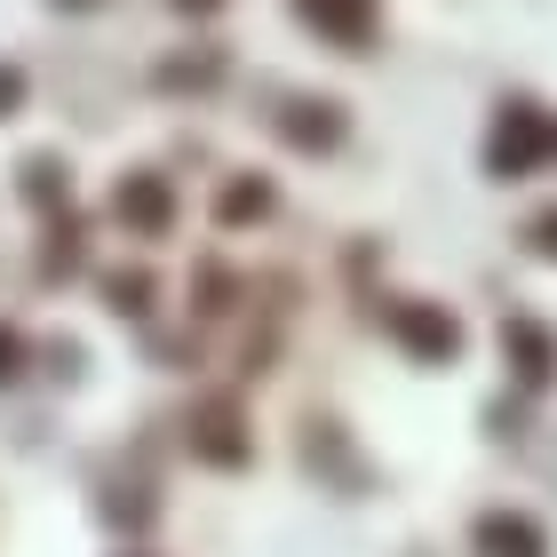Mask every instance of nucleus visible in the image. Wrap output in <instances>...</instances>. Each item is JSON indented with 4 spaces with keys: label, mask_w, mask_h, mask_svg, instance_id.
Here are the masks:
<instances>
[{
    "label": "nucleus",
    "mask_w": 557,
    "mask_h": 557,
    "mask_svg": "<svg viewBox=\"0 0 557 557\" xmlns=\"http://www.w3.org/2000/svg\"><path fill=\"white\" fill-rule=\"evenodd\" d=\"M510 343H518V374L525 383H549V335L542 326H510Z\"/></svg>",
    "instance_id": "obj_4"
},
{
    "label": "nucleus",
    "mask_w": 557,
    "mask_h": 557,
    "mask_svg": "<svg viewBox=\"0 0 557 557\" xmlns=\"http://www.w3.org/2000/svg\"><path fill=\"white\" fill-rule=\"evenodd\" d=\"M525 239H534V247H542V256H557V208H542L534 223H525Z\"/></svg>",
    "instance_id": "obj_5"
},
{
    "label": "nucleus",
    "mask_w": 557,
    "mask_h": 557,
    "mask_svg": "<svg viewBox=\"0 0 557 557\" xmlns=\"http://www.w3.org/2000/svg\"><path fill=\"white\" fill-rule=\"evenodd\" d=\"M302 16H311V24H326L335 40H367L374 0H302Z\"/></svg>",
    "instance_id": "obj_3"
},
{
    "label": "nucleus",
    "mask_w": 557,
    "mask_h": 557,
    "mask_svg": "<svg viewBox=\"0 0 557 557\" xmlns=\"http://www.w3.org/2000/svg\"><path fill=\"white\" fill-rule=\"evenodd\" d=\"M549 144V120H542V104H502V120H494V144H486V160H494V175H525L534 168V151Z\"/></svg>",
    "instance_id": "obj_1"
},
{
    "label": "nucleus",
    "mask_w": 557,
    "mask_h": 557,
    "mask_svg": "<svg viewBox=\"0 0 557 557\" xmlns=\"http://www.w3.org/2000/svg\"><path fill=\"white\" fill-rule=\"evenodd\" d=\"M478 549H486V557H542V534L525 518L494 510V518H478Z\"/></svg>",
    "instance_id": "obj_2"
}]
</instances>
